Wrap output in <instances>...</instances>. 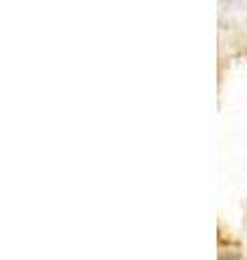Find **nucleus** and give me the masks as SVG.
Instances as JSON below:
<instances>
[{"label":"nucleus","mask_w":247,"mask_h":260,"mask_svg":"<svg viewBox=\"0 0 247 260\" xmlns=\"http://www.w3.org/2000/svg\"><path fill=\"white\" fill-rule=\"evenodd\" d=\"M221 260H236V258H221Z\"/></svg>","instance_id":"1"}]
</instances>
